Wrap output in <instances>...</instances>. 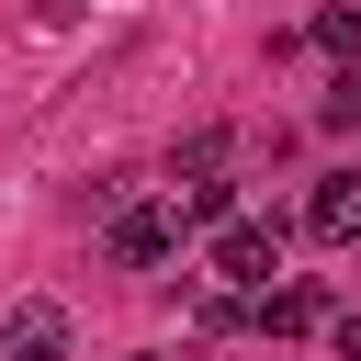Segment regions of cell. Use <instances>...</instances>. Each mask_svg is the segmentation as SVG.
<instances>
[{"label":"cell","mask_w":361,"mask_h":361,"mask_svg":"<svg viewBox=\"0 0 361 361\" xmlns=\"http://www.w3.org/2000/svg\"><path fill=\"white\" fill-rule=\"evenodd\" d=\"M248 316H259V327H271V338H305V327H316V316H327V293H316V282H271V293H259V305H248Z\"/></svg>","instance_id":"5b68a950"},{"label":"cell","mask_w":361,"mask_h":361,"mask_svg":"<svg viewBox=\"0 0 361 361\" xmlns=\"http://www.w3.org/2000/svg\"><path fill=\"white\" fill-rule=\"evenodd\" d=\"M271 271H282V226H259V214L214 226V293H271Z\"/></svg>","instance_id":"6da1fadb"},{"label":"cell","mask_w":361,"mask_h":361,"mask_svg":"<svg viewBox=\"0 0 361 361\" xmlns=\"http://www.w3.org/2000/svg\"><path fill=\"white\" fill-rule=\"evenodd\" d=\"M305 226H316L327 248H350V237H361V169H327V180L305 192Z\"/></svg>","instance_id":"277c9868"},{"label":"cell","mask_w":361,"mask_h":361,"mask_svg":"<svg viewBox=\"0 0 361 361\" xmlns=\"http://www.w3.org/2000/svg\"><path fill=\"white\" fill-rule=\"evenodd\" d=\"M316 124H338V135H350V124H361V68H338V79H327V90H316Z\"/></svg>","instance_id":"52a82bcc"},{"label":"cell","mask_w":361,"mask_h":361,"mask_svg":"<svg viewBox=\"0 0 361 361\" xmlns=\"http://www.w3.org/2000/svg\"><path fill=\"white\" fill-rule=\"evenodd\" d=\"M316 45H327L338 68H361V11H350V0H327V11H316Z\"/></svg>","instance_id":"8992f818"},{"label":"cell","mask_w":361,"mask_h":361,"mask_svg":"<svg viewBox=\"0 0 361 361\" xmlns=\"http://www.w3.org/2000/svg\"><path fill=\"white\" fill-rule=\"evenodd\" d=\"M0 361H68V305L56 293H23L0 316Z\"/></svg>","instance_id":"7a4b0ae2"},{"label":"cell","mask_w":361,"mask_h":361,"mask_svg":"<svg viewBox=\"0 0 361 361\" xmlns=\"http://www.w3.org/2000/svg\"><path fill=\"white\" fill-rule=\"evenodd\" d=\"M338 361H361V316H338Z\"/></svg>","instance_id":"9c48e42d"},{"label":"cell","mask_w":361,"mask_h":361,"mask_svg":"<svg viewBox=\"0 0 361 361\" xmlns=\"http://www.w3.org/2000/svg\"><path fill=\"white\" fill-rule=\"evenodd\" d=\"M169 248H180V203H124L113 214V259L124 271H158Z\"/></svg>","instance_id":"3957f363"},{"label":"cell","mask_w":361,"mask_h":361,"mask_svg":"<svg viewBox=\"0 0 361 361\" xmlns=\"http://www.w3.org/2000/svg\"><path fill=\"white\" fill-rule=\"evenodd\" d=\"M23 11H34V23H79V0H23Z\"/></svg>","instance_id":"ba28073f"}]
</instances>
